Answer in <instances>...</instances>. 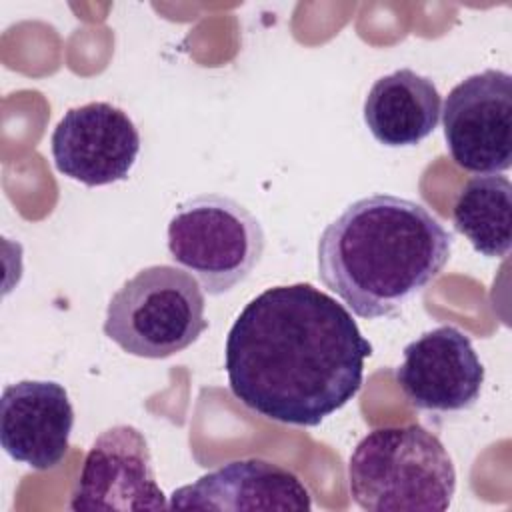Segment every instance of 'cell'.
<instances>
[{
    "label": "cell",
    "mask_w": 512,
    "mask_h": 512,
    "mask_svg": "<svg viewBox=\"0 0 512 512\" xmlns=\"http://www.w3.org/2000/svg\"><path fill=\"white\" fill-rule=\"evenodd\" d=\"M372 344L336 298L310 282L272 286L236 316L224 348L230 392L252 412L312 428L360 390Z\"/></svg>",
    "instance_id": "obj_1"
},
{
    "label": "cell",
    "mask_w": 512,
    "mask_h": 512,
    "mask_svg": "<svg viewBox=\"0 0 512 512\" xmlns=\"http://www.w3.org/2000/svg\"><path fill=\"white\" fill-rule=\"evenodd\" d=\"M452 242L454 236L420 202L364 196L322 230L318 276L356 316H392L440 276Z\"/></svg>",
    "instance_id": "obj_2"
},
{
    "label": "cell",
    "mask_w": 512,
    "mask_h": 512,
    "mask_svg": "<svg viewBox=\"0 0 512 512\" xmlns=\"http://www.w3.org/2000/svg\"><path fill=\"white\" fill-rule=\"evenodd\" d=\"M348 490L368 512H444L456 470L442 440L420 424L368 432L348 460Z\"/></svg>",
    "instance_id": "obj_3"
},
{
    "label": "cell",
    "mask_w": 512,
    "mask_h": 512,
    "mask_svg": "<svg viewBox=\"0 0 512 512\" xmlns=\"http://www.w3.org/2000/svg\"><path fill=\"white\" fill-rule=\"evenodd\" d=\"M198 280L176 266L138 270L110 298L104 334L138 358H168L192 346L208 328Z\"/></svg>",
    "instance_id": "obj_4"
},
{
    "label": "cell",
    "mask_w": 512,
    "mask_h": 512,
    "mask_svg": "<svg viewBox=\"0 0 512 512\" xmlns=\"http://www.w3.org/2000/svg\"><path fill=\"white\" fill-rule=\"evenodd\" d=\"M170 258L220 296L242 284L260 264L266 236L260 220L238 200L198 194L178 204L166 228Z\"/></svg>",
    "instance_id": "obj_5"
},
{
    "label": "cell",
    "mask_w": 512,
    "mask_h": 512,
    "mask_svg": "<svg viewBox=\"0 0 512 512\" xmlns=\"http://www.w3.org/2000/svg\"><path fill=\"white\" fill-rule=\"evenodd\" d=\"M442 130L452 160L476 174L512 166V76L488 68L458 82L446 96Z\"/></svg>",
    "instance_id": "obj_6"
},
{
    "label": "cell",
    "mask_w": 512,
    "mask_h": 512,
    "mask_svg": "<svg viewBox=\"0 0 512 512\" xmlns=\"http://www.w3.org/2000/svg\"><path fill=\"white\" fill-rule=\"evenodd\" d=\"M150 446L136 426L116 424L100 432L86 452L70 494V510H164Z\"/></svg>",
    "instance_id": "obj_7"
},
{
    "label": "cell",
    "mask_w": 512,
    "mask_h": 512,
    "mask_svg": "<svg viewBox=\"0 0 512 512\" xmlns=\"http://www.w3.org/2000/svg\"><path fill=\"white\" fill-rule=\"evenodd\" d=\"M54 166L84 186L126 180L140 152V132L132 118L110 102L70 108L50 138Z\"/></svg>",
    "instance_id": "obj_8"
},
{
    "label": "cell",
    "mask_w": 512,
    "mask_h": 512,
    "mask_svg": "<svg viewBox=\"0 0 512 512\" xmlns=\"http://www.w3.org/2000/svg\"><path fill=\"white\" fill-rule=\"evenodd\" d=\"M404 360L394 376L406 400L418 410L462 412L482 392L484 364L470 336L452 324L424 332L404 346Z\"/></svg>",
    "instance_id": "obj_9"
},
{
    "label": "cell",
    "mask_w": 512,
    "mask_h": 512,
    "mask_svg": "<svg viewBox=\"0 0 512 512\" xmlns=\"http://www.w3.org/2000/svg\"><path fill=\"white\" fill-rule=\"evenodd\" d=\"M74 408L68 392L54 380L8 384L0 398V442L4 452L34 470L62 462L70 446Z\"/></svg>",
    "instance_id": "obj_10"
},
{
    "label": "cell",
    "mask_w": 512,
    "mask_h": 512,
    "mask_svg": "<svg viewBox=\"0 0 512 512\" xmlns=\"http://www.w3.org/2000/svg\"><path fill=\"white\" fill-rule=\"evenodd\" d=\"M172 510H294L308 512L312 496L304 482L284 466L262 458L232 460L176 488Z\"/></svg>",
    "instance_id": "obj_11"
},
{
    "label": "cell",
    "mask_w": 512,
    "mask_h": 512,
    "mask_svg": "<svg viewBox=\"0 0 512 512\" xmlns=\"http://www.w3.org/2000/svg\"><path fill=\"white\" fill-rule=\"evenodd\" d=\"M442 98L436 84L412 68L380 76L368 90L362 114L370 134L384 146H416L440 120Z\"/></svg>",
    "instance_id": "obj_12"
},
{
    "label": "cell",
    "mask_w": 512,
    "mask_h": 512,
    "mask_svg": "<svg viewBox=\"0 0 512 512\" xmlns=\"http://www.w3.org/2000/svg\"><path fill=\"white\" fill-rule=\"evenodd\" d=\"M512 184L502 174H478L466 180L454 202L456 232L466 236L476 252L504 258L510 252Z\"/></svg>",
    "instance_id": "obj_13"
}]
</instances>
